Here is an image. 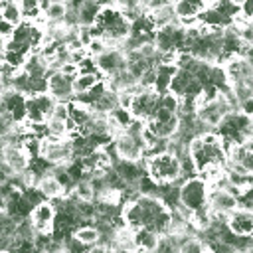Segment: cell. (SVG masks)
<instances>
[{"label":"cell","mask_w":253,"mask_h":253,"mask_svg":"<svg viewBox=\"0 0 253 253\" xmlns=\"http://www.w3.org/2000/svg\"><path fill=\"white\" fill-rule=\"evenodd\" d=\"M2 164L12 176H18V174H24L26 170H30L32 156L26 150L24 144H4V148H2Z\"/></svg>","instance_id":"cell-12"},{"label":"cell","mask_w":253,"mask_h":253,"mask_svg":"<svg viewBox=\"0 0 253 253\" xmlns=\"http://www.w3.org/2000/svg\"><path fill=\"white\" fill-rule=\"evenodd\" d=\"M99 81H103L101 71H79L73 79V89H75V97L83 95L87 91H91Z\"/></svg>","instance_id":"cell-22"},{"label":"cell","mask_w":253,"mask_h":253,"mask_svg":"<svg viewBox=\"0 0 253 253\" xmlns=\"http://www.w3.org/2000/svg\"><path fill=\"white\" fill-rule=\"evenodd\" d=\"M0 113L14 119V123L26 121V95L14 87H6L0 93Z\"/></svg>","instance_id":"cell-14"},{"label":"cell","mask_w":253,"mask_h":253,"mask_svg":"<svg viewBox=\"0 0 253 253\" xmlns=\"http://www.w3.org/2000/svg\"><path fill=\"white\" fill-rule=\"evenodd\" d=\"M55 217H57V208L51 204V200H42L32 208L28 219L38 233H51L55 227Z\"/></svg>","instance_id":"cell-13"},{"label":"cell","mask_w":253,"mask_h":253,"mask_svg":"<svg viewBox=\"0 0 253 253\" xmlns=\"http://www.w3.org/2000/svg\"><path fill=\"white\" fill-rule=\"evenodd\" d=\"M91 107H93V111H97V113H107V115H111V113L119 107V91L107 87Z\"/></svg>","instance_id":"cell-24"},{"label":"cell","mask_w":253,"mask_h":253,"mask_svg":"<svg viewBox=\"0 0 253 253\" xmlns=\"http://www.w3.org/2000/svg\"><path fill=\"white\" fill-rule=\"evenodd\" d=\"M227 170H237L245 174H253V140L247 138L243 142L227 144Z\"/></svg>","instance_id":"cell-10"},{"label":"cell","mask_w":253,"mask_h":253,"mask_svg":"<svg viewBox=\"0 0 253 253\" xmlns=\"http://www.w3.org/2000/svg\"><path fill=\"white\" fill-rule=\"evenodd\" d=\"M40 158L47 164H69L75 160L73 138L69 136H43L40 138Z\"/></svg>","instance_id":"cell-5"},{"label":"cell","mask_w":253,"mask_h":253,"mask_svg":"<svg viewBox=\"0 0 253 253\" xmlns=\"http://www.w3.org/2000/svg\"><path fill=\"white\" fill-rule=\"evenodd\" d=\"M239 111H243L245 115H249V117H253V95H249L247 99H243V101H239Z\"/></svg>","instance_id":"cell-28"},{"label":"cell","mask_w":253,"mask_h":253,"mask_svg":"<svg viewBox=\"0 0 253 253\" xmlns=\"http://www.w3.org/2000/svg\"><path fill=\"white\" fill-rule=\"evenodd\" d=\"M202 91H204V81L192 69L176 65V71L170 83V93H174L178 99H198Z\"/></svg>","instance_id":"cell-8"},{"label":"cell","mask_w":253,"mask_h":253,"mask_svg":"<svg viewBox=\"0 0 253 253\" xmlns=\"http://www.w3.org/2000/svg\"><path fill=\"white\" fill-rule=\"evenodd\" d=\"M251 24H253V22H251Z\"/></svg>","instance_id":"cell-31"},{"label":"cell","mask_w":253,"mask_h":253,"mask_svg":"<svg viewBox=\"0 0 253 253\" xmlns=\"http://www.w3.org/2000/svg\"><path fill=\"white\" fill-rule=\"evenodd\" d=\"M55 103L57 101L47 91L26 95V121L32 123V125L45 123L51 117V111H53Z\"/></svg>","instance_id":"cell-9"},{"label":"cell","mask_w":253,"mask_h":253,"mask_svg":"<svg viewBox=\"0 0 253 253\" xmlns=\"http://www.w3.org/2000/svg\"><path fill=\"white\" fill-rule=\"evenodd\" d=\"M215 130L223 136L225 144L243 142V140H247V138L251 136V117L245 115L243 111L235 109V111L227 113V115L221 119V123L217 125Z\"/></svg>","instance_id":"cell-6"},{"label":"cell","mask_w":253,"mask_h":253,"mask_svg":"<svg viewBox=\"0 0 253 253\" xmlns=\"http://www.w3.org/2000/svg\"><path fill=\"white\" fill-rule=\"evenodd\" d=\"M93 115H95V111H93L91 105L81 103L77 99L69 101V130H71V134L73 132H83L85 126L91 123Z\"/></svg>","instance_id":"cell-17"},{"label":"cell","mask_w":253,"mask_h":253,"mask_svg":"<svg viewBox=\"0 0 253 253\" xmlns=\"http://www.w3.org/2000/svg\"><path fill=\"white\" fill-rule=\"evenodd\" d=\"M160 93L154 89V87H140L132 93V99H130V105H128V111L134 119L142 121V123H148L156 111H158V105H160Z\"/></svg>","instance_id":"cell-7"},{"label":"cell","mask_w":253,"mask_h":253,"mask_svg":"<svg viewBox=\"0 0 253 253\" xmlns=\"http://www.w3.org/2000/svg\"><path fill=\"white\" fill-rule=\"evenodd\" d=\"M208 206L213 213H231L239 206V198L227 186H211L208 196Z\"/></svg>","instance_id":"cell-15"},{"label":"cell","mask_w":253,"mask_h":253,"mask_svg":"<svg viewBox=\"0 0 253 253\" xmlns=\"http://www.w3.org/2000/svg\"><path fill=\"white\" fill-rule=\"evenodd\" d=\"M227 227L235 235H253V210L237 206L227 217Z\"/></svg>","instance_id":"cell-18"},{"label":"cell","mask_w":253,"mask_h":253,"mask_svg":"<svg viewBox=\"0 0 253 253\" xmlns=\"http://www.w3.org/2000/svg\"><path fill=\"white\" fill-rule=\"evenodd\" d=\"M36 188L42 192V196H43L45 200H59L61 196L67 194V190L63 188V184L51 174V168H49V172H45V174H42V176L38 178Z\"/></svg>","instance_id":"cell-19"},{"label":"cell","mask_w":253,"mask_h":253,"mask_svg":"<svg viewBox=\"0 0 253 253\" xmlns=\"http://www.w3.org/2000/svg\"><path fill=\"white\" fill-rule=\"evenodd\" d=\"M47 0H20V8H22V16L24 20L30 22H38L40 18H43V6Z\"/></svg>","instance_id":"cell-26"},{"label":"cell","mask_w":253,"mask_h":253,"mask_svg":"<svg viewBox=\"0 0 253 253\" xmlns=\"http://www.w3.org/2000/svg\"><path fill=\"white\" fill-rule=\"evenodd\" d=\"M174 71H176V63H174V61L156 63V77H154V85H152V87H154L160 95L170 93V83H172Z\"/></svg>","instance_id":"cell-20"},{"label":"cell","mask_w":253,"mask_h":253,"mask_svg":"<svg viewBox=\"0 0 253 253\" xmlns=\"http://www.w3.org/2000/svg\"><path fill=\"white\" fill-rule=\"evenodd\" d=\"M146 162V174L156 184H180L184 180L182 176V162L180 156L174 150H162L144 156Z\"/></svg>","instance_id":"cell-3"},{"label":"cell","mask_w":253,"mask_h":253,"mask_svg":"<svg viewBox=\"0 0 253 253\" xmlns=\"http://www.w3.org/2000/svg\"><path fill=\"white\" fill-rule=\"evenodd\" d=\"M188 152L194 160L196 172L206 176L210 184L217 182L225 174V160H227V144L217 130L204 132L190 140Z\"/></svg>","instance_id":"cell-2"},{"label":"cell","mask_w":253,"mask_h":253,"mask_svg":"<svg viewBox=\"0 0 253 253\" xmlns=\"http://www.w3.org/2000/svg\"><path fill=\"white\" fill-rule=\"evenodd\" d=\"M210 180L202 174H194L188 176L180 182L178 186V196H180V204L186 206L190 211H196L200 208L208 206V196H210Z\"/></svg>","instance_id":"cell-4"},{"label":"cell","mask_w":253,"mask_h":253,"mask_svg":"<svg viewBox=\"0 0 253 253\" xmlns=\"http://www.w3.org/2000/svg\"><path fill=\"white\" fill-rule=\"evenodd\" d=\"M73 73H67L63 69H55L47 75V93L61 103H69L75 99V89H73Z\"/></svg>","instance_id":"cell-11"},{"label":"cell","mask_w":253,"mask_h":253,"mask_svg":"<svg viewBox=\"0 0 253 253\" xmlns=\"http://www.w3.org/2000/svg\"><path fill=\"white\" fill-rule=\"evenodd\" d=\"M121 219L125 225L138 229L146 227L158 235H166L174 227V211L156 194H138L123 206Z\"/></svg>","instance_id":"cell-1"},{"label":"cell","mask_w":253,"mask_h":253,"mask_svg":"<svg viewBox=\"0 0 253 253\" xmlns=\"http://www.w3.org/2000/svg\"><path fill=\"white\" fill-rule=\"evenodd\" d=\"M95 65L103 77H111L126 67V53L121 47H107L95 57Z\"/></svg>","instance_id":"cell-16"},{"label":"cell","mask_w":253,"mask_h":253,"mask_svg":"<svg viewBox=\"0 0 253 253\" xmlns=\"http://www.w3.org/2000/svg\"><path fill=\"white\" fill-rule=\"evenodd\" d=\"M239 16H241L245 22H253V0H245V2L239 6Z\"/></svg>","instance_id":"cell-27"},{"label":"cell","mask_w":253,"mask_h":253,"mask_svg":"<svg viewBox=\"0 0 253 253\" xmlns=\"http://www.w3.org/2000/svg\"><path fill=\"white\" fill-rule=\"evenodd\" d=\"M158 241H160V235L154 233L152 229H146V227H138V229H134L136 251H156Z\"/></svg>","instance_id":"cell-23"},{"label":"cell","mask_w":253,"mask_h":253,"mask_svg":"<svg viewBox=\"0 0 253 253\" xmlns=\"http://www.w3.org/2000/svg\"><path fill=\"white\" fill-rule=\"evenodd\" d=\"M251 132H253V117H251Z\"/></svg>","instance_id":"cell-30"},{"label":"cell","mask_w":253,"mask_h":253,"mask_svg":"<svg viewBox=\"0 0 253 253\" xmlns=\"http://www.w3.org/2000/svg\"><path fill=\"white\" fill-rule=\"evenodd\" d=\"M231 2H233V4H235V6H237V8H239V6H241V4H243V2H245V0H231Z\"/></svg>","instance_id":"cell-29"},{"label":"cell","mask_w":253,"mask_h":253,"mask_svg":"<svg viewBox=\"0 0 253 253\" xmlns=\"http://www.w3.org/2000/svg\"><path fill=\"white\" fill-rule=\"evenodd\" d=\"M67 10H69L67 0H47L43 6V20L47 24H63Z\"/></svg>","instance_id":"cell-21"},{"label":"cell","mask_w":253,"mask_h":253,"mask_svg":"<svg viewBox=\"0 0 253 253\" xmlns=\"http://www.w3.org/2000/svg\"><path fill=\"white\" fill-rule=\"evenodd\" d=\"M71 235H73L81 245H85L87 249H91L93 245H97L99 239H101V231H99L97 225H79V227L73 229Z\"/></svg>","instance_id":"cell-25"}]
</instances>
